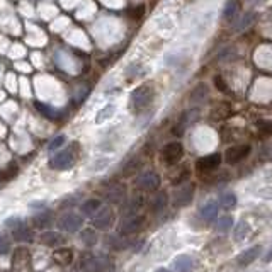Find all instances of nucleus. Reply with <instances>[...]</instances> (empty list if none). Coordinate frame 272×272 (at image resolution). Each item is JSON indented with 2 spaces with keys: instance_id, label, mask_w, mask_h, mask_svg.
<instances>
[{
  "instance_id": "4be33fe9",
  "label": "nucleus",
  "mask_w": 272,
  "mask_h": 272,
  "mask_svg": "<svg viewBox=\"0 0 272 272\" xmlns=\"http://www.w3.org/2000/svg\"><path fill=\"white\" fill-rule=\"evenodd\" d=\"M101 208H102V202L99 201V199H89V201H85L84 204L80 206V211L84 213V215L91 216V215H95Z\"/></svg>"
},
{
  "instance_id": "c85d7f7f",
  "label": "nucleus",
  "mask_w": 272,
  "mask_h": 272,
  "mask_svg": "<svg viewBox=\"0 0 272 272\" xmlns=\"http://www.w3.org/2000/svg\"><path fill=\"white\" fill-rule=\"evenodd\" d=\"M187 177H189V170H187V168H181V170H179V174L175 175V177H172V184H174V185L184 184V182L187 181Z\"/></svg>"
},
{
  "instance_id": "f704fd0d",
  "label": "nucleus",
  "mask_w": 272,
  "mask_h": 272,
  "mask_svg": "<svg viewBox=\"0 0 272 272\" xmlns=\"http://www.w3.org/2000/svg\"><path fill=\"white\" fill-rule=\"evenodd\" d=\"M215 84H216V87L219 89V91H223V92H226V87H225V82L221 80L219 77H216L215 78Z\"/></svg>"
},
{
  "instance_id": "72a5a7b5",
  "label": "nucleus",
  "mask_w": 272,
  "mask_h": 272,
  "mask_svg": "<svg viewBox=\"0 0 272 272\" xmlns=\"http://www.w3.org/2000/svg\"><path fill=\"white\" fill-rule=\"evenodd\" d=\"M259 129L264 133V135H272V123L262 121V123L259 125Z\"/></svg>"
},
{
  "instance_id": "f257e3e1",
  "label": "nucleus",
  "mask_w": 272,
  "mask_h": 272,
  "mask_svg": "<svg viewBox=\"0 0 272 272\" xmlns=\"http://www.w3.org/2000/svg\"><path fill=\"white\" fill-rule=\"evenodd\" d=\"M75 145L72 148H68V150L65 151H60V153H56L53 158H50V167L54 168V170H67V168L73 167L75 160H77V155H75Z\"/></svg>"
},
{
  "instance_id": "bb28decb",
  "label": "nucleus",
  "mask_w": 272,
  "mask_h": 272,
  "mask_svg": "<svg viewBox=\"0 0 272 272\" xmlns=\"http://www.w3.org/2000/svg\"><path fill=\"white\" fill-rule=\"evenodd\" d=\"M235 204H236V196L232 194V192H228V194H225L221 199H219V206H221V208H225V209L235 208Z\"/></svg>"
},
{
  "instance_id": "a211bd4d",
  "label": "nucleus",
  "mask_w": 272,
  "mask_h": 272,
  "mask_svg": "<svg viewBox=\"0 0 272 272\" xmlns=\"http://www.w3.org/2000/svg\"><path fill=\"white\" fill-rule=\"evenodd\" d=\"M174 267L177 272H191L194 269V260L191 255H179L174 260Z\"/></svg>"
},
{
  "instance_id": "473e14b6",
  "label": "nucleus",
  "mask_w": 272,
  "mask_h": 272,
  "mask_svg": "<svg viewBox=\"0 0 272 272\" xmlns=\"http://www.w3.org/2000/svg\"><path fill=\"white\" fill-rule=\"evenodd\" d=\"M10 250V242L5 238V236H0V255H5Z\"/></svg>"
},
{
  "instance_id": "6e6552de",
  "label": "nucleus",
  "mask_w": 272,
  "mask_h": 272,
  "mask_svg": "<svg viewBox=\"0 0 272 272\" xmlns=\"http://www.w3.org/2000/svg\"><path fill=\"white\" fill-rule=\"evenodd\" d=\"M250 153V145H238V146H232L226 150L225 158L228 163H238L243 158H247Z\"/></svg>"
},
{
  "instance_id": "c9c22d12",
  "label": "nucleus",
  "mask_w": 272,
  "mask_h": 272,
  "mask_svg": "<svg viewBox=\"0 0 272 272\" xmlns=\"http://www.w3.org/2000/svg\"><path fill=\"white\" fill-rule=\"evenodd\" d=\"M271 260H272V249L269 250V254L266 255V262H271Z\"/></svg>"
},
{
  "instance_id": "b1692460",
  "label": "nucleus",
  "mask_w": 272,
  "mask_h": 272,
  "mask_svg": "<svg viewBox=\"0 0 272 272\" xmlns=\"http://www.w3.org/2000/svg\"><path fill=\"white\" fill-rule=\"evenodd\" d=\"M80 238H82V242H84V245H87V247H94L99 240L95 230H91V228L84 230V232L80 233Z\"/></svg>"
},
{
  "instance_id": "7ed1b4c3",
  "label": "nucleus",
  "mask_w": 272,
  "mask_h": 272,
  "mask_svg": "<svg viewBox=\"0 0 272 272\" xmlns=\"http://www.w3.org/2000/svg\"><path fill=\"white\" fill-rule=\"evenodd\" d=\"M116 223V215L111 208H101L95 215H92V225L97 230H111Z\"/></svg>"
},
{
  "instance_id": "4468645a",
  "label": "nucleus",
  "mask_w": 272,
  "mask_h": 272,
  "mask_svg": "<svg viewBox=\"0 0 272 272\" xmlns=\"http://www.w3.org/2000/svg\"><path fill=\"white\" fill-rule=\"evenodd\" d=\"M41 243L46 247H60L65 243V236L60 232H44L41 235Z\"/></svg>"
},
{
  "instance_id": "393cba45",
  "label": "nucleus",
  "mask_w": 272,
  "mask_h": 272,
  "mask_svg": "<svg viewBox=\"0 0 272 272\" xmlns=\"http://www.w3.org/2000/svg\"><path fill=\"white\" fill-rule=\"evenodd\" d=\"M140 167H141V162L138 160V158H131V160L126 163V167L123 168V175H125V177H129V175L136 174V172L140 170Z\"/></svg>"
},
{
  "instance_id": "a878e982",
  "label": "nucleus",
  "mask_w": 272,
  "mask_h": 272,
  "mask_svg": "<svg viewBox=\"0 0 272 272\" xmlns=\"http://www.w3.org/2000/svg\"><path fill=\"white\" fill-rule=\"evenodd\" d=\"M249 225H247L245 221H242L238 226L235 228V232H233V236H235L236 242H242V240H245V236L249 235Z\"/></svg>"
},
{
  "instance_id": "5701e85b",
  "label": "nucleus",
  "mask_w": 272,
  "mask_h": 272,
  "mask_svg": "<svg viewBox=\"0 0 272 272\" xmlns=\"http://www.w3.org/2000/svg\"><path fill=\"white\" fill-rule=\"evenodd\" d=\"M34 106H36L37 111H39L43 116H46V118H50V119H58V118H60V112H58L54 108H51V106H46V104H43V102H36Z\"/></svg>"
},
{
  "instance_id": "1a4fd4ad",
  "label": "nucleus",
  "mask_w": 272,
  "mask_h": 272,
  "mask_svg": "<svg viewBox=\"0 0 272 272\" xmlns=\"http://www.w3.org/2000/svg\"><path fill=\"white\" fill-rule=\"evenodd\" d=\"M192 196H194V185L187 184V185H182L181 189H177L174 194V204L177 208H184L187 206L189 202L192 201Z\"/></svg>"
},
{
  "instance_id": "9d476101",
  "label": "nucleus",
  "mask_w": 272,
  "mask_h": 272,
  "mask_svg": "<svg viewBox=\"0 0 272 272\" xmlns=\"http://www.w3.org/2000/svg\"><path fill=\"white\" fill-rule=\"evenodd\" d=\"M221 163V155L213 153V155H206V157L199 158L198 163H196V168L199 172H213L219 167Z\"/></svg>"
},
{
  "instance_id": "f03ea898",
  "label": "nucleus",
  "mask_w": 272,
  "mask_h": 272,
  "mask_svg": "<svg viewBox=\"0 0 272 272\" xmlns=\"http://www.w3.org/2000/svg\"><path fill=\"white\" fill-rule=\"evenodd\" d=\"M151 101H153V89L150 85H141L131 94V108L135 111H141V109L148 108Z\"/></svg>"
},
{
  "instance_id": "ddd939ff",
  "label": "nucleus",
  "mask_w": 272,
  "mask_h": 272,
  "mask_svg": "<svg viewBox=\"0 0 272 272\" xmlns=\"http://www.w3.org/2000/svg\"><path fill=\"white\" fill-rule=\"evenodd\" d=\"M84 267L85 272H106L108 267H111V260L108 257H95V259L91 257V260Z\"/></svg>"
},
{
  "instance_id": "c756f323",
  "label": "nucleus",
  "mask_w": 272,
  "mask_h": 272,
  "mask_svg": "<svg viewBox=\"0 0 272 272\" xmlns=\"http://www.w3.org/2000/svg\"><path fill=\"white\" fill-rule=\"evenodd\" d=\"M16 174H17V165L10 163L9 167H7L5 170L2 172V174H0V179H2V181H10V179H12Z\"/></svg>"
},
{
  "instance_id": "7c9ffc66",
  "label": "nucleus",
  "mask_w": 272,
  "mask_h": 272,
  "mask_svg": "<svg viewBox=\"0 0 272 272\" xmlns=\"http://www.w3.org/2000/svg\"><path fill=\"white\" fill-rule=\"evenodd\" d=\"M112 112H114V106H106V108L97 114V123H102V121H106V119H109L112 116Z\"/></svg>"
},
{
  "instance_id": "39448f33",
  "label": "nucleus",
  "mask_w": 272,
  "mask_h": 272,
  "mask_svg": "<svg viewBox=\"0 0 272 272\" xmlns=\"http://www.w3.org/2000/svg\"><path fill=\"white\" fill-rule=\"evenodd\" d=\"M58 226L67 233H77L84 226V218L80 215H77V213H65L58 219Z\"/></svg>"
},
{
  "instance_id": "2eb2a0df",
  "label": "nucleus",
  "mask_w": 272,
  "mask_h": 272,
  "mask_svg": "<svg viewBox=\"0 0 272 272\" xmlns=\"http://www.w3.org/2000/svg\"><path fill=\"white\" fill-rule=\"evenodd\" d=\"M33 225L37 230H48L53 225V215L50 211H41L33 216Z\"/></svg>"
},
{
  "instance_id": "aec40b11",
  "label": "nucleus",
  "mask_w": 272,
  "mask_h": 272,
  "mask_svg": "<svg viewBox=\"0 0 272 272\" xmlns=\"http://www.w3.org/2000/svg\"><path fill=\"white\" fill-rule=\"evenodd\" d=\"M126 198V187L125 185H114L106 192V199L111 202H121Z\"/></svg>"
},
{
  "instance_id": "cd10ccee",
  "label": "nucleus",
  "mask_w": 272,
  "mask_h": 272,
  "mask_svg": "<svg viewBox=\"0 0 272 272\" xmlns=\"http://www.w3.org/2000/svg\"><path fill=\"white\" fill-rule=\"evenodd\" d=\"M232 226H233L232 216H223V218H219L218 223H216V230H218V232H228Z\"/></svg>"
},
{
  "instance_id": "f8f14e48",
  "label": "nucleus",
  "mask_w": 272,
  "mask_h": 272,
  "mask_svg": "<svg viewBox=\"0 0 272 272\" xmlns=\"http://www.w3.org/2000/svg\"><path fill=\"white\" fill-rule=\"evenodd\" d=\"M145 201L141 196H136V198H131L128 199V201L123 204L121 208V215L125 216V218H128V216H135L136 213H140V209L143 208Z\"/></svg>"
},
{
  "instance_id": "dca6fc26",
  "label": "nucleus",
  "mask_w": 272,
  "mask_h": 272,
  "mask_svg": "<svg viewBox=\"0 0 272 272\" xmlns=\"http://www.w3.org/2000/svg\"><path fill=\"white\" fill-rule=\"evenodd\" d=\"M218 209H219V202L211 199V201H208L201 208V218L204 219V221H213V219L218 216Z\"/></svg>"
},
{
  "instance_id": "0eeeda50",
  "label": "nucleus",
  "mask_w": 272,
  "mask_h": 272,
  "mask_svg": "<svg viewBox=\"0 0 272 272\" xmlns=\"http://www.w3.org/2000/svg\"><path fill=\"white\" fill-rule=\"evenodd\" d=\"M182 155H184V148H182V145L179 141H172V143L165 145L163 151H162V157H163L165 163L168 165L177 163L182 158Z\"/></svg>"
},
{
  "instance_id": "423d86ee",
  "label": "nucleus",
  "mask_w": 272,
  "mask_h": 272,
  "mask_svg": "<svg viewBox=\"0 0 272 272\" xmlns=\"http://www.w3.org/2000/svg\"><path fill=\"white\" fill-rule=\"evenodd\" d=\"M145 218L143 215H135V216H128V218L123 219V223L119 225V233L121 235H133V233L140 232L145 226Z\"/></svg>"
},
{
  "instance_id": "20e7f679",
  "label": "nucleus",
  "mask_w": 272,
  "mask_h": 272,
  "mask_svg": "<svg viewBox=\"0 0 272 272\" xmlns=\"http://www.w3.org/2000/svg\"><path fill=\"white\" fill-rule=\"evenodd\" d=\"M135 185L138 189H141V191H155L160 185V175L153 170L141 172L135 179Z\"/></svg>"
},
{
  "instance_id": "2f4dec72",
  "label": "nucleus",
  "mask_w": 272,
  "mask_h": 272,
  "mask_svg": "<svg viewBox=\"0 0 272 272\" xmlns=\"http://www.w3.org/2000/svg\"><path fill=\"white\" fill-rule=\"evenodd\" d=\"M65 140H67L65 136H56L53 141H50V145H48V150L54 151V150H58V148H61L65 145Z\"/></svg>"
},
{
  "instance_id": "6ab92c4d",
  "label": "nucleus",
  "mask_w": 272,
  "mask_h": 272,
  "mask_svg": "<svg viewBox=\"0 0 272 272\" xmlns=\"http://www.w3.org/2000/svg\"><path fill=\"white\" fill-rule=\"evenodd\" d=\"M53 259H54V262H58L60 266H68V264H72V260H73V252H72L70 249H58V250H54Z\"/></svg>"
},
{
  "instance_id": "f3484780",
  "label": "nucleus",
  "mask_w": 272,
  "mask_h": 272,
  "mask_svg": "<svg viewBox=\"0 0 272 272\" xmlns=\"http://www.w3.org/2000/svg\"><path fill=\"white\" fill-rule=\"evenodd\" d=\"M260 252H262V247L260 245H255V247H252V249L245 250V252L238 257V264L240 266H249V264H252L254 260L260 255Z\"/></svg>"
},
{
  "instance_id": "412c9836",
  "label": "nucleus",
  "mask_w": 272,
  "mask_h": 272,
  "mask_svg": "<svg viewBox=\"0 0 272 272\" xmlns=\"http://www.w3.org/2000/svg\"><path fill=\"white\" fill-rule=\"evenodd\" d=\"M167 202H168V196H167V192H158V194L155 196L153 199H151V204H150L151 211H153V213H160V211H163V208H165V206H167Z\"/></svg>"
},
{
  "instance_id": "9b49d317",
  "label": "nucleus",
  "mask_w": 272,
  "mask_h": 272,
  "mask_svg": "<svg viewBox=\"0 0 272 272\" xmlns=\"http://www.w3.org/2000/svg\"><path fill=\"white\" fill-rule=\"evenodd\" d=\"M12 238L19 243H31V242H34V232L31 228H27L26 225L19 223L17 226H14Z\"/></svg>"
},
{
  "instance_id": "e433bc0d",
  "label": "nucleus",
  "mask_w": 272,
  "mask_h": 272,
  "mask_svg": "<svg viewBox=\"0 0 272 272\" xmlns=\"http://www.w3.org/2000/svg\"><path fill=\"white\" fill-rule=\"evenodd\" d=\"M155 272H170V271H167V269H158V271H155Z\"/></svg>"
}]
</instances>
